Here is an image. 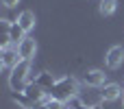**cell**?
<instances>
[{
  "label": "cell",
  "mask_w": 124,
  "mask_h": 109,
  "mask_svg": "<svg viewBox=\"0 0 124 109\" xmlns=\"http://www.w3.org/2000/svg\"><path fill=\"white\" fill-rule=\"evenodd\" d=\"M48 94H50V98H54V101L68 103L70 98H74V96H78V94H81V92H78V81H76L74 76L59 79V81L48 90Z\"/></svg>",
  "instance_id": "6da1fadb"
},
{
  "label": "cell",
  "mask_w": 124,
  "mask_h": 109,
  "mask_svg": "<svg viewBox=\"0 0 124 109\" xmlns=\"http://www.w3.org/2000/svg\"><path fill=\"white\" fill-rule=\"evenodd\" d=\"M28 70H31V63H28L26 59H22V61L11 70L9 87H11L13 92H24V90L28 87V83H33V81H28Z\"/></svg>",
  "instance_id": "7a4b0ae2"
},
{
  "label": "cell",
  "mask_w": 124,
  "mask_h": 109,
  "mask_svg": "<svg viewBox=\"0 0 124 109\" xmlns=\"http://www.w3.org/2000/svg\"><path fill=\"white\" fill-rule=\"evenodd\" d=\"M22 61V57H20V50L17 48H4L2 50V66L4 68H15L17 63Z\"/></svg>",
  "instance_id": "3957f363"
},
{
  "label": "cell",
  "mask_w": 124,
  "mask_h": 109,
  "mask_svg": "<svg viewBox=\"0 0 124 109\" xmlns=\"http://www.w3.org/2000/svg\"><path fill=\"white\" fill-rule=\"evenodd\" d=\"M83 83L87 87H100L105 83V72L102 70H89L83 74Z\"/></svg>",
  "instance_id": "277c9868"
},
{
  "label": "cell",
  "mask_w": 124,
  "mask_h": 109,
  "mask_svg": "<svg viewBox=\"0 0 124 109\" xmlns=\"http://www.w3.org/2000/svg\"><path fill=\"white\" fill-rule=\"evenodd\" d=\"M124 59V48L122 46H113L109 52H107V66L109 68H120Z\"/></svg>",
  "instance_id": "5b68a950"
},
{
  "label": "cell",
  "mask_w": 124,
  "mask_h": 109,
  "mask_svg": "<svg viewBox=\"0 0 124 109\" xmlns=\"http://www.w3.org/2000/svg\"><path fill=\"white\" fill-rule=\"evenodd\" d=\"M35 39L33 37H26V39H22V44H17V50H20V57L22 59H31V57H35Z\"/></svg>",
  "instance_id": "8992f818"
},
{
  "label": "cell",
  "mask_w": 124,
  "mask_h": 109,
  "mask_svg": "<svg viewBox=\"0 0 124 109\" xmlns=\"http://www.w3.org/2000/svg\"><path fill=\"white\" fill-rule=\"evenodd\" d=\"M78 98H81V103H83V105H87V107H96L100 101H105L102 92H94V90H89V92H81V94H78Z\"/></svg>",
  "instance_id": "52a82bcc"
},
{
  "label": "cell",
  "mask_w": 124,
  "mask_h": 109,
  "mask_svg": "<svg viewBox=\"0 0 124 109\" xmlns=\"http://www.w3.org/2000/svg\"><path fill=\"white\" fill-rule=\"evenodd\" d=\"M24 94L33 101V103H44V96H46V90H41L35 81L33 83H28V87L24 90Z\"/></svg>",
  "instance_id": "ba28073f"
},
{
  "label": "cell",
  "mask_w": 124,
  "mask_h": 109,
  "mask_svg": "<svg viewBox=\"0 0 124 109\" xmlns=\"http://www.w3.org/2000/svg\"><path fill=\"white\" fill-rule=\"evenodd\" d=\"M17 24L28 33V31L35 26V13H33V11H22V13H20V17H17Z\"/></svg>",
  "instance_id": "9c48e42d"
},
{
  "label": "cell",
  "mask_w": 124,
  "mask_h": 109,
  "mask_svg": "<svg viewBox=\"0 0 124 109\" xmlns=\"http://www.w3.org/2000/svg\"><path fill=\"white\" fill-rule=\"evenodd\" d=\"M33 81H35V83H37L41 90H46V94H48V90H50V87L57 83V81L52 79V74H50V72H41V74H37Z\"/></svg>",
  "instance_id": "30bf717a"
},
{
  "label": "cell",
  "mask_w": 124,
  "mask_h": 109,
  "mask_svg": "<svg viewBox=\"0 0 124 109\" xmlns=\"http://www.w3.org/2000/svg\"><path fill=\"white\" fill-rule=\"evenodd\" d=\"M120 94H122V87H120L118 83H109V85H105V90H102L105 101H116V98H120Z\"/></svg>",
  "instance_id": "8fae6325"
},
{
  "label": "cell",
  "mask_w": 124,
  "mask_h": 109,
  "mask_svg": "<svg viewBox=\"0 0 124 109\" xmlns=\"http://www.w3.org/2000/svg\"><path fill=\"white\" fill-rule=\"evenodd\" d=\"M9 37H11V42H15V44H22V39H26V31H24L17 22H13V24H11V31H9Z\"/></svg>",
  "instance_id": "7c38bea8"
},
{
  "label": "cell",
  "mask_w": 124,
  "mask_h": 109,
  "mask_svg": "<svg viewBox=\"0 0 124 109\" xmlns=\"http://www.w3.org/2000/svg\"><path fill=\"white\" fill-rule=\"evenodd\" d=\"M11 98H13V103H17L20 107H24V109H33V105H35V103H33L24 92H13V94H11Z\"/></svg>",
  "instance_id": "4fadbf2b"
},
{
  "label": "cell",
  "mask_w": 124,
  "mask_h": 109,
  "mask_svg": "<svg viewBox=\"0 0 124 109\" xmlns=\"http://www.w3.org/2000/svg\"><path fill=\"white\" fill-rule=\"evenodd\" d=\"M116 11V0H100V13L102 15H111Z\"/></svg>",
  "instance_id": "5bb4252c"
},
{
  "label": "cell",
  "mask_w": 124,
  "mask_h": 109,
  "mask_svg": "<svg viewBox=\"0 0 124 109\" xmlns=\"http://www.w3.org/2000/svg\"><path fill=\"white\" fill-rule=\"evenodd\" d=\"M48 109H65V103H61V101H54V98H50V101H48Z\"/></svg>",
  "instance_id": "9a60e30c"
},
{
  "label": "cell",
  "mask_w": 124,
  "mask_h": 109,
  "mask_svg": "<svg viewBox=\"0 0 124 109\" xmlns=\"http://www.w3.org/2000/svg\"><path fill=\"white\" fill-rule=\"evenodd\" d=\"M17 2H20V0H2V4H4V7H15Z\"/></svg>",
  "instance_id": "2e32d148"
},
{
  "label": "cell",
  "mask_w": 124,
  "mask_h": 109,
  "mask_svg": "<svg viewBox=\"0 0 124 109\" xmlns=\"http://www.w3.org/2000/svg\"><path fill=\"white\" fill-rule=\"evenodd\" d=\"M33 109H48V103H35Z\"/></svg>",
  "instance_id": "e0dca14e"
},
{
  "label": "cell",
  "mask_w": 124,
  "mask_h": 109,
  "mask_svg": "<svg viewBox=\"0 0 124 109\" xmlns=\"http://www.w3.org/2000/svg\"><path fill=\"white\" fill-rule=\"evenodd\" d=\"M78 109H96V107H87V105H81Z\"/></svg>",
  "instance_id": "ac0fdd59"
},
{
  "label": "cell",
  "mask_w": 124,
  "mask_h": 109,
  "mask_svg": "<svg viewBox=\"0 0 124 109\" xmlns=\"http://www.w3.org/2000/svg\"><path fill=\"white\" fill-rule=\"evenodd\" d=\"M65 109H70V107H65Z\"/></svg>",
  "instance_id": "d6986e66"
}]
</instances>
